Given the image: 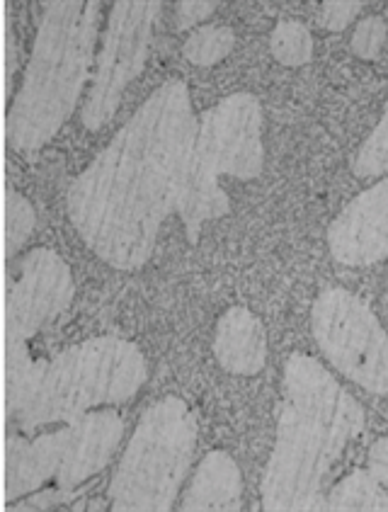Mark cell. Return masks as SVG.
<instances>
[{
  "mask_svg": "<svg viewBox=\"0 0 388 512\" xmlns=\"http://www.w3.org/2000/svg\"><path fill=\"white\" fill-rule=\"evenodd\" d=\"M328 510H388V493L369 471H352L325 498Z\"/></svg>",
  "mask_w": 388,
  "mask_h": 512,
  "instance_id": "cell-15",
  "label": "cell"
},
{
  "mask_svg": "<svg viewBox=\"0 0 388 512\" xmlns=\"http://www.w3.org/2000/svg\"><path fill=\"white\" fill-rule=\"evenodd\" d=\"M148 379L139 345L124 338H90L47 362L37 391L8 423L22 435L49 425H68L102 406L127 403Z\"/></svg>",
  "mask_w": 388,
  "mask_h": 512,
  "instance_id": "cell-4",
  "label": "cell"
},
{
  "mask_svg": "<svg viewBox=\"0 0 388 512\" xmlns=\"http://www.w3.org/2000/svg\"><path fill=\"white\" fill-rule=\"evenodd\" d=\"M197 418L182 396L168 394L141 415L110 481L112 510H173L194 449Z\"/></svg>",
  "mask_w": 388,
  "mask_h": 512,
  "instance_id": "cell-7",
  "label": "cell"
},
{
  "mask_svg": "<svg viewBox=\"0 0 388 512\" xmlns=\"http://www.w3.org/2000/svg\"><path fill=\"white\" fill-rule=\"evenodd\" d=\"M364 5L367 3H362V0H333V3L328 0V3H323L318 22H321L325 30L342 32L359 13H362Z\"/></svg>",
  "mask_w": 388,
  "mask_h": 512,
  "instance_id": "cell-21",
  "label": "cell"
},
{
  "mask_svg": "<svg viewBox=\"0 0 388 512\" xmlns=\"http://www.w3.org/2000/svg\"><path fill=\"white\" fill-rule=\"evenodd\" d=\"M311 331L340 374L376 396L388 394V335L367 301L342 287L325 289L313 301Z\"/></svg>",
  "mask_w": 388,
  "mask_h": 512,
  "instance_id": "cell-8",
  "label": "cell"
},
{
  "mask_svg": "<svg viewBox=\"0 0 388 512\" xmlns=\"http://www.w3.org/2000/svg\"><path fill=\"white\" fill-rule=\"evenodd\" d=\"M34 226H37V214L30 199L15 190L8 182V190H5V260L8 265L13 263L17 250L27 243V238L32 236Z\"/></svg>",
  "mask_w": 388,
  "mask_h": 512,
  "instance_id": "cell-17",
  "label": "cell"
},
{
  "mask_svg": "<svg viewBox=\"0 0 388 512\" xmlns=\"http://www.w3.org/2000/svg\"><path fill=\"white\" fill-rule=\"evenodd\" d=\"M265 166L262 146V107L255 95L233 93L209 107L199 119L192 149L190 175L182 197L180 219L190 243L199 241L207 221L231 214V199L221 178H260Z\"/></svg>",
  "mask_w": 388,
  "mask_h": 512,
  "instance_id": "cell-5",
  "label": "cell"
},
{
  "mask_svg": "<svg viewBox=\"0 0 388 512\" xmlns=\"http://www.w3.org/2000/svg\"><path fill=\"white\" fill-rule=\"evenodd\" d=\"M71 435L54 486L76 491L81 483L100 474L117 452L124 435V420L114 408H95L68 423Z\"/></svg>",
  "mask_w": 388,
  "mask_h": 512,
  "instance_id": "cell-11",
  "label": "cell"
},
{
  "mask_svg": "<svg viewBox=\"0 0 388 512\" xmlns=\"http://www.w3.org/2000/svg\"><path fill=\"white\" fill-rule=\"evenodd\" d=\"M369 474L388 493V437H381V440L374 442L372 452H369Z\"/></svg>",
  "mask_w": 388,
  "mask_h": 512,
  "instance_id": "cell-25",
  "label": "cell"
},
{
  "mask_svg": "<svg viewBox=\"0 0 388 512\" xmlns=\"http://www.w3.org/2000/svg\"><path fill=\"white\" fill-rule=\"evenodd\" d=\"M76 294L71 267L59 253L34 248L8 265L5 280V418L27 406L47 362L34 360L30 343L66 314Z\"/></svg>",
  "mask_w": 388,
  "mask_h": 512,
  "instance_id": "cell-6",
  "label": "cell"
},
{
  "mask_svg": "<svg viewBox=\"0 0 388 512\" xmlns=\"http://www.w3.org/2000/svg\"><path fill=\"white\" fill-rule=\"evenodd\" d=\"M100 15L95 0L44 3L30 64L5 119L10 149H42L76 112L93 66Z\"/></svg>",
  "mask_w": 388,
  "mask_h": 512,
  "instance_id": "cell-3",
  "label": "cell"
},
{
  "mask_svg": "<svg viewBox=\"0 0 388 512\" xmlns=\"http://www.w3.org/2000/svg\"><path fill=\"white\" fill-rule=\"evenodd\" d=\"M197 129L187 83L165 81L71 182V224L102 263L139 270L151 260L180 214Z\"/></svg>",
  "mask_w": 388,
  "mask_h": 512,
  "instance_id": "cell-1",
  "label": "cell"
},
{
  "mask_svg": "<svg viewBox=\"0 0 388 512\" xmlns=\"http://www.w3.org/2000/svg\"><path fill=\"white\" fill-rule=\"evenodd\" d=\"M17 68V39H15V27H13V8L10 3H5V93L8 100H13V78Z\"/></svg>",
  "mask_w": 388,
  "mask_h": 512,
  "instance_id": "cell-23",
  "label": "cell"
},
{
  "mask_svg": "<svg viewBox=\"0 0 388 512\" xmlns=\"http://www.w3.org/2000/svg\"><path fill=\"white\" fill-rule=\"evenodd\" d=\"M328 246L342 265H372L388 255V178L364 190L330 224Z\"/></svg>",
  "mask_w": 388,
  "mask_h": 512,
  "instance_id": "cell-10",
  "label": "cell"
},
{
  "mask_svg": "<svg viewBox=\"0 0 388 512\" xmlns=\"http://www.w3.org/2000/svg\"><path fill=\"white\" fill-rule=\"evenodd\" d=\"M388 170V107L381 124L376 127L372 139L362 146L357 161L355 173L357 175H379Z\"/></svg>",
  "mask_w": 388,
  "mask_h": 512,
  "instance_id": "cell-19",
  "label": "cell"
},
{
  "mask_svg": "<svg viewBox=\"0 0 388 512\" xmlns=\"http://www.w3.org/2000/svg\"><path fill=\"white\" fill-rule=\"evenodd\" d=\"M386 34H388V27L384 17L379 15L367 17V20L359 22L355 34H352V51H355L359 59L374 61L376 56L381 54V49H384Z\"/></svg>",
  "mask_w": 388,
  "mask_h": 512,
  "instance_id": "cell-20",
  "label": "cell"
},
{
  "mask_svg": "<svg viewBox=\"0 0 388 512\" xmlns=\"http://www.w3.org/2000/svg\"><path fill=\"white\" fill-rule=\"evenodd\" d=\"M73 491H64V488L54 486L49 488V491H42V493H32L30 498L22 500L20 503V510H49V508H56V505H66L68 500H71Z\"/></svg>",
  "mask_w": 388,
  "mask_h": 512,
  "instance_id": "cell-24",
  "label": "cell"
},
{
  "mask_svg": "<svg viewBox=\"0 0 388 512\" xmlns=\"http://www.w3.org/2000/svg\"><path fill=\"white\" fill-rule=\"evenodd\" d=\"M233 47H236V32L231 27L202 25L182 44V54L194 66H216L231 54Z\"/></svg>",
  "mask_w": 388,
  "mask_h": 512,
  "instance_id": "cell-16",
  "label": "cell"
},
{
  "mask_svg": "<svg viewBox=\"0 0 388 512\" xmlns=\"http://www.w3.org/2000/svg\"><path fill=\"white\" fill-rule=\"evenodd\" d=\"M68 435H71L68 425L44 432L32 440L8 430V437H5V503L8 508L17 498L32 496L44 483L56 479Z\"/></svg>",
  "mask_w": 388,
  "mask_h": 512,
  "instance_id": "cell-12",
  "label": "cell"
},
{
  "mask_svg": "<svg viewBox=\"0 0 388 512\" xmlns=\"http://www.w3.org/2000/svg\"><path fill=\"white\" fill-rule=\"evenodd\" d=\"M163 3H114L107 17L102 47L97 54V68L85 100L81 122L88 132H100L112 122L124 93L144 73L151 51L153 27L161 17Z\"/></svg>",
  "mask_w": 388,
  "mask_h": 512,
  "instance_id": "cell-9",
  "label": "cell"
},
{
  "mask_svg": "<svg viewBox=\"0 0 388 512\" xmlns=\"http://www.w3.org/2000/svg\"><path fill=\"white\" fill-rule=\"evenodd\" d=\"M180 510H241L243 476L236 459L224 449H211L194 471Z\"/></svg>",
  "mask_w": 388,
  "mask_h": 512,
  "instance_id": "cell-14",
  "label": "cell"
},
{
  "mask_svg": "<svg viewBox=\"0 0 388 512\" xmlns=\"http://www.w3.org/2000/svg\"><path fill=\"white\" fill-rule=\"evenodd\" d=\"M270 51L282 66H306L313 59V34L301 22L284 20L270 34Z\"/></svg>",
  "mask_w": 388,
  "mask_h": 512,
  "instance_id": "cell-18",
  "label": "cell"
},
{
  "mask_svg": "<svg viewBox=\"0 0 388 512\" xmlns=\"http://www.w3.org/2000/svg\"><path fill=\"white\" fill-rule=\"evenodd\" d=\"M216 8H219V3H214V0H182L178 3V30L202 25L216 13Z\"/></svg>",
  "mask_w": 388,
  "mask_h": 512,
  "instance_id": "cell-22",
  "label": "cell"
},
{
  "mask_svg": "<svg viewBox=\"0 0 388 512\" xmlns=\"http://www.w3.org/2000/svg\"><path fill=\"white\" fill-rule=\"evenodd\" d=\"M364 428L362 406L313 357L284 367L277 442L262 479L265 510H328L323 481Z\"/></svg>",
  "mask_w": 388,
  "mask_h": 512,
  "instance_id": "cell-2",
  "label": "cell"
},
{
  "mask_svg": "<svg viewBox=\"0 0 388 512\" xmlns=\"http://www.w3.org/2000/svg\"><path fill=\"white\" fill-rule=\"evenodd\" d=\"M214 357L236 377L260 374L267 364V333L260 318L245 306H231L216 321Z\"/></svg>",
  "mask_w": 388,
  "mask_h": 512,
  "instance_id": "cell-13",
  "label": "cell"
}]
</instances>
